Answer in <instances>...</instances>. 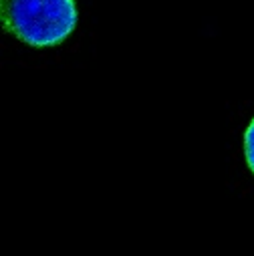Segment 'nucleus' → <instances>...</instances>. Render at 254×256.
Instances as JSON below:
<instances>
[{
  "label": "nucleus",
  "mask_w": 254,
  "mask_h": 256,
  "mask_svg": "<svg viewBox=\"0 0 254 256\" xmlns=\"http://www.w3.org/2000/svg\"><path fill=\"white\" fill-rule=\"evenodd\" d=\"M4 30L30 46H54L77 24L75 0H0Z\"/></svg>",
  "instance_id": "obj_1"
},
{
  "label": "nucleus",
  "mask_w": 254,
  "mask_h": 256,
  "mask_svg": "<svg viewBox=\"0 0 254 256\" xmlns=\"http://www.w3.org/2000/svg\"><path fill=\"white\" fill-rule=\"evenodd\" d=\"M244 154H246V164L254 174V119L250 121L248 130L244 134Z\"/></svg>",
  "instance_id": "obj_2"
}]
</instances>
